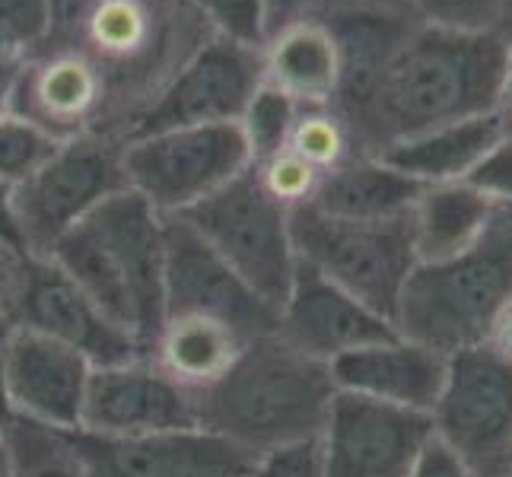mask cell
Instances as JSON below:
<instances>
[{"mask_svg": "<svg viewBox=\"0 0 512 477\" xmlns=\"http://www.w3.org/2000/svg\"><path fill=\"white\" fill-rule=\"evenodd\" d=\"M210 35L191 0H51V26L39 45L96 83L99 134L125 144Z\"/></svg>", "mask_w": 512, "mask_h": 477, "instance_id": "cell-1", "label": "cell"}, {"mask_svg": "<svg viewBox=\"0 0 512 477\" xmlns=\"http://www.w3.org/2000/svg\"><path fill=\"white\" fill-rule=\"evenodd\" d=\"M506 48L497 32L417 26L347 125L353 153L376 156L395 140L500 112Z\"/></svg>", "mask_w": 512, "mask_h": 477, "instance_id": "cell-2", "label": "cell"}, {"mask_svg": "<svg viewBox=\"0 0 512 477\" xmlns=\"http://www.w3.org/2000/svg\"><path fill=\"white\" fill-rule=\"evenodd\" d=\"M328 363L290 344L277 328L255 334L226 373L194 392L198 427L245 455L319 439L334 398Z\"/></svg>", "mask_w": 512, "mask_h": 477, "instance_id": "cell-3", "label": "cell"}, {"mask_svg": "<svg viewBox=\"0 0 512 477\" xmlns=\"http://www.w3.org/2000/svg\"><path fill=\"white\" fill-rule=\"evenodd\" d=\"M166 220L125 188L83 217L48 255L147 353L163 325Z\"/></svg>", "mask_w": 512, "mask_h": 477, "instance_id": "cell-4", "label": "cell"}, {"mask_svg": "<svg viewBox=\"0 0 512 477\" xmlns=\"http://www.w3.org/2000/svg\"><path fill=\"white\" fill-rule=\"evenodd\" d=\"M512 296V210L497 207L481 239L462 255L411 271L395 309V331L452 357L484 344Z\"/></svg>", "mask_w": 512, "mask_h": 477, "instance_id": "cell-5", "label": "cell"}, {"mask_svg": "<svg viewBox=\"0 0 512 477\" xmlns=\"http://www.w3.org/2000/svg\"><path fill=\"white\" fill-rule=\"evenodd\" d=\"M296 258L395 325L401 290L417 268L411 214L395 220H338L319 207L290 210Z\"/></svg>", "mask_w": 512, "mask_h": 477, "instance_id": "cell-6", "label": "cell"}, {"mask_svg": "<svg viewBox=\"0 0 512 477\" xmlns=\"http://www.w3.org/2000/svg\"><path fill=\"white\" fill-rule=\"evenodd\" d=\"M229 268L274 309L287 299L296 274L290 210L274 201L249 166L179 217Z\"/></svg>", "mask_w": 512, "mask_h": 477, "instance_id": "cell-7", "label": "cell"}, {"mask_svg": "<svg viewBox=\"0 0 512 477\" xmlns=\"http://www.w3.org/2000/svg\"><path fill=\"white\" fill-rule=\"evenodd\" d=\"M131 188L125 144L105 134L64 140L26 182L13 188V217L26 258H48L83 217Z\"/></svg>", "mask_w": 512, "mask_h": 477, "instance_id": "cell-8", "label": "cell"}, {"mask_svg": "<svg viewBox=\"0 0 512 477\" xmlns=\"http://www.w3.org/2000/svg\"><path fill=\"white\" fill-rule=\"evenodd\" d=\"M252 166L239 125H198L125 140V175L156 214L182 217Z\"/></svg>", "mask_w": 512, "mask_h": 477, "instance_id": "cell-9", "label": "cell"}, {"mask_svg": "<svg viewBox=\"0 0 512 477\" xmlns=\"http://www.w3.org/2000/svg\"><path fill=\"white\" fill-rule=\"evenodd\" d=\"M433 427L474 477H512V357L490 344L455 350Z\"/></svg>", "mask_w": 512, "mask_h": 477, "instance_id": "cell-10", "label": "cell"}, {"mask_svg": "<svg viewBox=\"0 0 512 477\" xmlns=\"http://www.w3.org/2000/svg\"><path fill=\"white\" fill-rule=\"evenodd\" d=\"M433 436V414L334 392L319 433L325 477H408Z\"/></svg>", "mask_w": 512, "mask_h": 477, "instance_id": "cell-11", "label": "cell"}, {"mask_svg": "<svg viewBox=\"0 0 512 477\" xmlns=\"http://www.w3.org/2000/svg\"><path fill=\"white\" fill-rule=\"evenodd\" d=\"M261 86V48L210 35L182 64L160 99L150 105V112L137 121L131 137L198 125H239L242 112L249 109L252 96Z\"/></svg>", "mask_w": 512, "mask_h": 477, "instance_id": "cell-12", "label": "cell"}, {"mask_svg": "<svg viewBox=\"0 0 512 477\" xmlns=\"http://www.w3.org/2000/svg\"><path fill=\"white\" fill-rule=\"evenodd\" d=\"M10 325L39 331L77 350L96 369L147 357L134 334L121 328L112 315H105L51 258H29Z\"/></svg>", "mask_w": 512, "mask_h": 477, "instance_id": "cell-13", "label": "cell"}, {"mask_svg": "<svg viewBox=\"0 0 512 477\" xmlns=\"http://www.w3.org/2000/svg\"><path fill=\"white\" fill-rule=\"evenodd\" d=\"M166 315L217 318V322L239 328L245 338L277 328V309L245 284L179 217L166 220L163 318Z\"/></svg>", "mask_w": 512, "mask_h": 477, "instance_id": "cell-14", "label": "cell"}, {"mask_svg": "<svg viewBox=\"0 0 512 477\" xmlns=\"http://www.w3.org/2000/svg\"><path fill=\"white\" fill-rule=\"evenodd\" d=\"M198 427L194 395L153 363L137 357L99 366L90 376L80 433L93 436H147Z\"/></svg>", "mask_w": 512, "mask_h": 477, "instance_id": "cell-15", "label": "cell"}, {"mask_svg": "<svg viewBox=\"0 0 512 477\" xmlns=\"http://www.w3.org/2000/svg\"><path fill=\"white\" fill-rule=\"evenodd\" d=\"M90 477H233L249 474L252 455L201 427L147 436H93L74 430Z\"/></svg>", "mask_w": 512, "mask_h": 477, "instance_id": "cell-16", "label": "cell"}, {"mask_svg": "<svg viewBox=\"0 0 512 477\" xmlns=\"http://www.w3.org/2000/svg\"><path fill=\"white\" fill-rule=\"evenodd\" d=\"M93 363L39 331L7 328L4 376L13 417L74 433L80 430Z\"/></svg>", "mask_w": 512, "mask_h": 477, "instance_id": "cell-17", "label": "cell"}, {"mask_svg": "<svg viewBox=\"0 0 512 477\" xmlns=\"http://www.w3.org/2000/svg\"><path fill=\"white\" fill-rule=\"evenodd\" d=\"M315 20L338 48V96L331 109L350 125L366 109L388 61L420 23L411 10H395L379 0H334L315 13Z\"/></svg>", "mask_w": 512, "mask_h": 477, "instance_id": "cell-18", "label": "cell"}, {"mask_svg": "<svg viewBox=\"0 0 512 477\" xmlns=\"http://www.w3.org/2000/svg\"><path fill=\"white\" fill-rule=\"evenodd\" d=\"M277 331L322 363H334L350 350L398 334L385 315L306 268L303 261L296 264L287 299L277 309Z\"/></svg>", "mask_w": 512, "mask_h": 477, "instance_id": "cell-19", "label": "cell"}, {"mask_svg": "<svg viewBox=\"0 0 512 477\" xmlns=\"http://www.w3.org/2000/svg\"><path fill=\"white\" fill-rule=\"evenodd\" d=\"M328 369L338 392H353L398 404V408L433 414L439 392L446 385L449 357L392 334L385 341L344 353V357L328 363Z\"/></svg>", "mask_w": 512, "mask_h": 477, "instance_id": "cell-20", "label": "cell"}, {"mask_svg": "<svg viewBox=\"0 0 512 477\" xmlns=\"http://www.w3.org/2000/svg\"><path fill=\"white\" fill-rule=\"evenodd\" d=\"M264 83L290 96L299 109H325L338 96V48L328 29L303 16L268 32L261 45Z\"/></svg>", "mask_w": 512, "mask_h": 477, "instance_id": "cell-21", "label": "cell"}, {"mask_svg": "<svg viewBox=\"0 0 512 477\" xmlns=\"http://www.w3.org/2000/svg\"><path fill=\"white\" fill-rule=\"evenodd\" d=\"M503 134H506L503 115L490 112V115L452 121V125L395 140V144H388L376 156L427 188L449 185V182H465L471 169L481 163L484 153Z\"/></svg>", "mask_w": 512, "mask_h": 477, "instance_id": "cell-22", "label": "cell"}, {"mask_svg": "<svg viewBox=\"0 0 512 477\" xmlns=\"http://www.w3.org/2000/svg\"><path fill=\"white\" fill-rule=\"evenodd\" d=\"M423 188L379 156H350L322 175L309 204L338 220H395L411 214Z\"/></svg>", "mask_w": 512, "mask_h": 477, "instance_id": "cell-23", "label": "cell"}, {"mask_svg": "<svg viewBox=\"0 0 512 477\" xmlns=\"http://www.w3.org/2000/svg\"><path fill=\"white\" fill-rule=\"evenodd\" d=\"M249 341L252 338H245L239 328L217 318L166 315L147 357L194 395L217 382Z\"/></svg>", "mask_w": 512, "mask_h": 477, "instance_id": "cell-24", "label": "cell"}, {"mask_svg": "<svg viewBox=\"0 0 512 477\" xmlns=\"http://www.w3.org/2000/svg\"><path fill=\"white\" fill-rule=\"evenodd\" d=\"M493 214H497V207L465 182L423 188L411 210L417 261L433 264L462 255L481 239Z\"/></svg>", "mask_w": 512, "mask_h": 477, "instance_id": "cell-25", "label": "cell"}, {"mask_svg": "<svg viewBox=\"0 0 512 477\" xmlns=\"http://www.w3.org/2000/svg\"><path fill=\"white\" fill-rule=\"evenodd\" d=\"M13 477H90L74 446V433L20 420L4 430Z\"/></svg>", "mask_w": 512, "mask_h": 477, "instance_id": "cell-26", "label": "cell"}, {"mask_svg": "<svg viewBox=\"0 0 512 477\" xmlns=\"http://www.w3.org/2000/svg\"><path fill=\"white\" fill-rule=\"evenodd\" d=\"M296 115H299V105L268 83L252 96L249 109L239 118V131H242L245 147H249L252 166L287 150Z\"/></svg>", "mask_w": 512, "mask_h": 477, "instance_id": "cell-27", "label": "cell"}, {"mask_svg": "<svg viewBox=\"0 0 512 477\" xmlns=\"http://www.w3.org/2000/svg\"><path fill=\"white\" fill-rule=\"evenodd\" d=\"M287 150L312 169H319L322 175L338 169L344 159L357 156L347 125L331 105H325V109H299Z\"/></svg>", "mask_w": 512, "mask_h": 477, "instance_id": "cell-28", "label": "cell"}, {"mask_svg": "<svg viewBox=\"0 0 512 477\" xmlns=\"http://www.w3.org/2000/svg\"><path fill=\"white\" fill-rule=\"evenodd\" d=\"M420 26L446 32H497L509 0H404Z\"/></svg>", "mask_w": 512, "mask_h": 477, "instance_id": "cell-29", "label": "cell"}, {"mask_svg": "<svg viewBox=\"0 0 512 477\" xmlns=\"http://www.w3.org/2000/svg\"><path fill=\"white\" fill-rule=\"evenodd\" d=\"M55 150L58 140H51L39 128H32L29 121L16 115L0 118V182L16 188Z\"/></svg>", "mask_w": 512, "mask_h": 477, "instance_id": "cell-30", "label": "cell"}, {"mask_svg": "<svg viewBox=\"0 0 512 477\" xmlns=\"http://www.w3.org/2000/svg\"><path fill=\"white\" fill-rule=\"evenodd\" d=\"M214 35L261 48L268 39V0H191Z\"/></svg>", "mask_w": 512, "mask_h": 477, "instance_id": "cell-31", "label": "cell"}, {"mask_svg": "<svg viewBox=\"0 0 512 477\" xmlns=\"http://www.w3.org/2000/svg\"><path fill=\"white\" fill-rule=\"evenodd\" d=\"M252 169L258 175V182L264 185V191H268L274 201L284 204L287 210L309 204L315 188H319V182H322V172L312 169L309 163H303V159L293 156L290 150L264 159V163H258Z\"/></svg>", "mask_w": 512, "mask_h": 477, "instance_id": "cell-32", "label": "cell"}, {"mask_svg": "<svg viewBox=\"0 0 512 477\" xmlns=\"http://www.w3.org/2000/svg\"><path fill=\"white\" fill-rule=\"evenodd\" d=\"M51 26V0H0V55L23 58Z\"/></svg>", "mask_w": 512, "mask_h": 477, "instance_id": "cell-33", "label": "cell"}, {"mask_svg": "<svg viewBox=\"0 0 512 477\" xmlns=\"http://www.w3.org/2000/svg\"><path fill=\"white\" fill-rule=\"evenodd\" d=\"M465 185L481 191L493 207L512 210V131H506L497 144L484 153V159L471 169Z\"/></svg>", "mask_w": 512, "mask_h": 477, "instance_id": "cell-34", "label": "cell"}, {"mask_svg": "<svg viewBox=\"0 0 512 477\" xmlns=\"http://www.w3.org/2000/svg\"><path fill=\"white\" fill-rule=\"evenodd\" d=\"M245 477H325L319 439H303L258 455Z\"/></svg>", "mask_w": 512, "mask_h": 477, "instance_id": "cell-35", "label": "cell"}, {"mask_svg": "<svg viewBox=\"0 0 512 477\" xmlns=\"http://www.w3.org/2000/svg\"><path fill=\"white\" fill-rule=\"evenodd\" d=\"M408 477H474V474L468 471V465L462 462V458L443 443V439L433 436L427 443V449L420 452V458L414 462Z\"/></svg>", "mask_w": 512, "mask_h": 477, "instance_id": "cell-36", "label": "cell"}, {"mask_svg": "<svg viewBox=\"0 0 512 477\" xmlns=\"http://www.w3.org/2000/svg\"><path fill=\"white\" fill-rule=\"evenodd\" d=\"M26 264L29 258L20 249L0 242V322H10L13 303H16V296H20L23 277H26Z\"/></svg>", "mask_w": 512, "mask_h": 477, "instance_id": "cell-37", "label": "cell"}, {"mask_svg": "<svg viewBox=\"0 0 512 477\" xmlns=\"http://www.w3.org/2000/svg\"><path fill=\"white\" fill-rule=\"evenodd\" d=\"M328 4H334V0H268V32L293 20H303V16H315Z\"/></svg>", "mask_w": 512, "mask_h": 477, "instance_id": "cell-38", "label": "cell"}, {"mask_svg": "<svg viewBox=\"0 0 512 477\" xmlns=\"http://www.w3.org/2000/svg\"><path fill=\"white\" fill-rule=\"evenodd\" d=\"M16 86H20V58L0 55V118L13 115Z\"/></svg>", "mask_w": 512, "mask_h": 477, "instance_id": "cell-39", "label": "cell"}, {"mask_svg": "<svg viewBox=\"0 0 512 477\" xmlns=\"http://www.w3.org/2000/svg\"><path fill=\"white\" fill-rule=\"evenodd\" d=\"M0 242H7L13 249L23 252L20 229H16V217H13V185H7V182H0Z\"/></svg>", "mask_w": 512, "mask_h": 477, "instance_id": "cell-40", "label": "cell"}, {"mask_svg": "<svg viewBox=\"0 0 512 477\" xmlns=\"http://www.w3.org/2000/svg\"><path fill=\"white\" fill-rule=\"evenodd\" d=\"M493 350H500L506 353V357H512V296L506 299V306L497 312V318H493V325H490V334H487V341Z\"/></svg>", "mask_w": 512, "mask_h": 477, "instance_id": "cell-41", "label": "cell"}, {"mask_svg": "<svg viewBox=\"0 0 512 477\" xmlns=\"http://www.w3.org/2000/svg\"><path fill=\"white\" fill-rule=\"evenodd\" d=\"M7 328L10 322H0V436L13 423V408H10V395H7V376H4V344H7Z\"/></svg>", "mask_w": 512, "mask_h": 477, "instance_id": "cell-42", "label": "cell"}, {"mask_svg": "<svg viewBox=\"0 0 512 477\" xmlns=\"http://www.w3.org/2000/svg\"><path fill=\"white\" fill-rule=\"evenodd\" d=\"M500 115H503V121H506V131H512V45L506 48V74H503Z\"/></svg>", "mask_w": 512, "mask_h": 477, "instance_id": "cell-43", "label": "cell"}, {"mask_svg": "<svg viewBox=\"0 0 512 477\" xmlns=\"http://www.w3.org/2000/svg\"><path fill=\"white\" fill-rule=\"evenodd\" d=\"M0 477H13V471H10V452H7L4 436H0Z\"/></svg>", "mask_w": 512, "mask_h": 477, "instance_id": "cell-44", "label": "cell"}, {"mask_svg": "<svg viewBox=\"0 0 512 477\" xmlns=\"http://www.w3.org/2000/svg\"><path fill=\"white\" fill-rule=\"evenodd\" d=\"M233 477H245V474H233Z\"/></svg>", "mask_w": 512, "mask_h": 477, "instance_id": "cell-45", "label": "cell"}]
</instances>
